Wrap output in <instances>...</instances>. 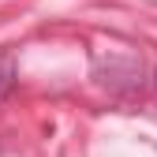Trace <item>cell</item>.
Returning a JSON list of instances; mask_svg holds the SVG:
<instances>
[{"label": "cell", "instance_id": "6da1fadb", "mask_svg": "<svg viewBox=\"0 0 157 157\" xmlns=\"http://www.w3.org/2000/svg\"><path fill=\"white\" fill-rule=\"evenodd\" d=\"M15 82H19V60L11 49H0V105L11 97Z\"/></svg>", "mask_w": 157, "mask_h": 157}]
</instances>
